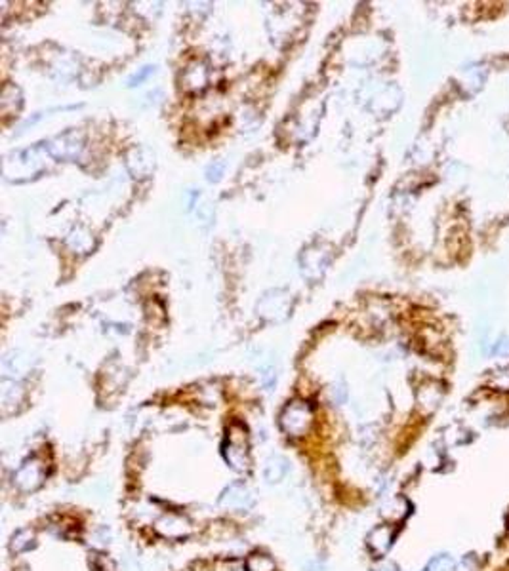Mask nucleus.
Wrapping results in <instances>:
<instances>
[{
	"instance_id": "nucleus-11",
	"label": "nucleus",
	"mask_w": 509,
	"mask_h": 571,
	"mask_svg": "<svg viewBox=\"0 0 509 571\" xmlns=\"http://www.w3.org/2000/svg\"><path fill=\"white\" fill-rule=\"evenodd\" d=\"M454 570V560L450 558L449 554H439L431 560L425 571H452Z\"/></svg>"
},
{
	"instance_id": "nucleus-2",
	"label": "nucleus",
	"mask_w": 509,
	"mask_h": 571,
	"mask_svg": "<svg viewBox=\"0 0 509 571\" xmlns=\"http://www.w3.org/2000/svg\"><path fill=\"white\" fill-rule=\"evenodd\" d=\"M155 529H157L160 536L166 537V539H182V537L191 536L193 526L182 514L168 512V514H164V516H160L155 522Z\"/></svg>"
},
{
	"instance_id": "nucleus-5",
	"label": "nucleus",
	"mask_w": 509,
	"mask_h": 571,
	"mask_svg": "<svg viewBox=\"0 0 509 571\" xmlns=\"http://www.w3.org/2000/svg\"><path fill=\"white\" fill-rule=\"evenodd\" d=\"M395 541V529L393 526H376V528L372 529L368 533V537H366V545H368L370 553L374 554V556H383V554H388V550L391 548V545H393Z\"/></svg>"
},
{
	"instance_id": "nucleus-10",
	"label": "nucleus",
	"mask_w": 509,
	"mask_h": 571,
	"mask_svg": "<svg viewBox=\"0 0 509 571\" xmlns=\"http://www.w3.org/2000/svg\"><path fill=\"white\" fill-rule=\"evenodd\" d=\"M248 571H275V562L266 554H254L246 560Z\"/></svg>"
},
{
	"instance_id": "nucleus-4",
	"label": "nucleus",
	"mask_w": 509,
	"mask_h": 571,
	"mask_svg": "<svg viewBox=\"0 0 509 571\" xmlns=\"http://www.w3.org/2000/svg\"><path fill=\"white\" fill-rule=\"evenodd\" d=\"M254 505V497L246 486L243 484H231L221 492L219 495V506L224 509H229V511H244V509H250Z\"/></svg>"
},
{
	"instance_id": "nucleus-12",
	"label": "nucleus",
	"mask_w": 509,
	"mask_h": 571,
	"mask_svg": "<svg viewBox=\"0 0 509 571\" xmlns=\"http://www.w3.org/2000/svg\"><path fill=\"white\" fill-rule=\"evenodd\" d=\"M479 570H481L479 560H477V556H473V554L466 556V558L458 564V567H456V571H479Z\"/></svg>"
},
{
	"instance_id": "nucleus-13",
	"label": "nucleus",
	"mask_w": 509,
	"mask_h": 571,
	"mask_svg": "<svg viewBox=\"0 0 509 571\" xmlns=\"http://www.w3.org/2000/svg\"><path fill=\"white\" fill-rule=\"evenodd\" d=\"M227 571H248V570H246V564H239V562H233V564H229Z\"/></svg>"
},
{
	"instance_id": "nucleus-6",
	"label": "nucleus",
	"mask_w": 509,
	"mask_h": 571,
	"mask_svg": "<svg viewBox=\"0 0 509 571\" xmlns=\"http://www.w3.org/2000/svg\"><path fill=\"white\" fill-rule=\"evenodd\" d=\"M225 461L233 467L235 470H246L248 469V445H246V438L235 440L233 436L229 438L227 445H225Z\"/></svg>"
},
{
	"instance_id": "nucleus-3",
	"label": "nucleus",
	"mask_w": 509,
	"mask_h": 571,
	"mask_svg": "<svg viewBox=\"0 0 509 571\" xmlns=\"http://www.w3.org/2000/svg\"><path fill=\"white\" fill-rule=\"evenodd\" d=\"M283 428L292 436H303L311 425V411L307 406H288L283 414Z\"/></svg>"
},
{
	"instance_id": "nucleus-8",
	"label": "nucleus",
	"mask_w": 509,
	"mask_h": 571,
	"mask_svg": "<svg viewBox=\"0 0 509 571\" xmlns=\"http://www.w3.org/2000/svg\"><path fill=\"white\" fill-rule=\"evenodd\" d=\"M408 512H410V505H408V501H406L405 497H393V499H389L388 503L382 506L383 518H388L391 522H400V520H405Z\"/></svg>"
},
{
	"instance_id": "nucleus-9",
	"label": "nucleus",
	"mask_w": 509,
	"mask_h": 571,
	"mask_svg": "<svg viewBox=\"0 0 509 571\" xmlns=\"http://www.w3.org/2000/svg\"><path fill=\"white\" fill-rule=\"evenodd\" d=\"M33 547H35V533L31 529H19L13 533L12 541H10V550L13 554L27 553Z\"/></svg>"
},
{
	"instance_id": "nucleus-1",
	"label": "nucleus",
	"mask_w": 509,
	"mask_h": 571,
	"mask_svg": "<svg viewBox=\"0 0 509 571\" xmlns=\"http://www.w3.org/2000/svg\"><path fill=\"white\" fill-rule=\"evenodd\" d=\"M44 475V465L38 459H29L13 472V486L23 493L35 492L43 486Z\"/></svg>"
},
{
	"instance_id": "nucleus-14",
	"label": "nucleus",
	"mask_w": 509,
	"mask_h": 571,
	"mask_svg": "<svg viewBox=\"0 0 509 571\" xmlns=\"http://www.w3.org/2000/svg\"><path fill=\"white\" fill-rule=\"evenodd\" d=\"M376 571H397L393 564H382L380 567H376Z\"/></svg>"
},
{
	"instance_id": "nucleus-7",
	"label": "nucleus",
	"mask_w": 509,
	"mask_h": 571,
	"mask_svg": "<svg viewBox=\"0 0 509 571\" xmlns=\"http://www.w3.org/2000/svg\"><path fill=\"white\" fill-rule=\"evenodd\" d=\"M288 469L290 467H288V461H286L285 457H269V461L266 463V469H263V476H266V480L269 484H277V482H280L288 475Z\"/></svg>"
}]
</instances>
